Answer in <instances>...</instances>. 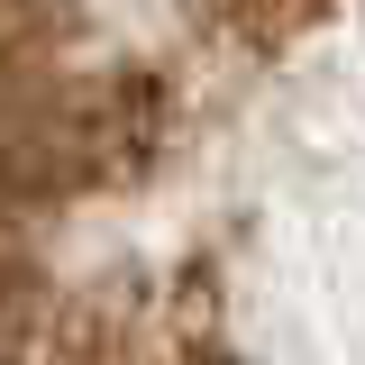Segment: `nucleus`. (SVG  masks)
Returning a JSON list of instances; mask_svg holds the SVG:
<instances>
[{
	"label": "nucleus",
	"mask_w": 365,
	"mask_h": 365,
	"mask_svg": "<svg viewBox=\"0 0 365 365\" xmlns=\"http://www.w3.org/2000/svg\"><path fill=\"white\" fill-rule=\"evenodd\" d=\"M0 365H365V19H0Z\"/></svg>",
	"instance_id": "obj_1"
}]
</instances>
